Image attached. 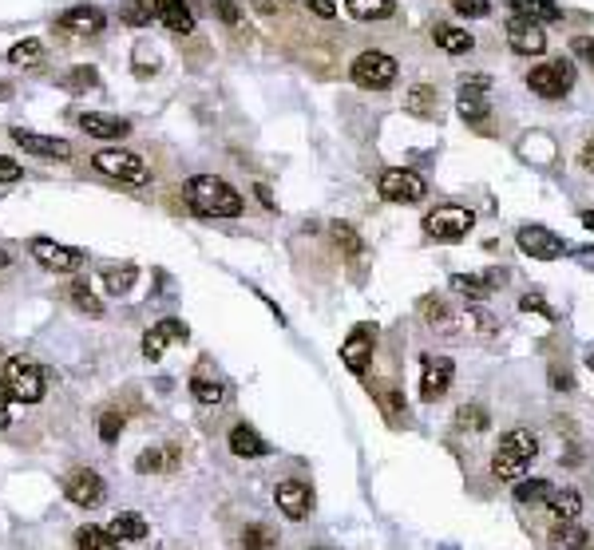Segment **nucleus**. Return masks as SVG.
I'll return each mask as SVG.
<instances>
[{
  "label": "nucleus",
  "instance_id": "obj_18",
  "mask_svg": "<svg viewBox=\"0 0 594 550\" xmlns=\"http://www.w3.org/2000/svg\"><path fill=\"white\" fill-rule=\"evenodd\" d=\"M151 13H155V20L166 28V32H175V36L194 32V8L186 5V0H155Z\"/></svg>",
  "mask_w": 594,
  "mask_h": 550
},
{
  "label": "nucleus",
  "instance_id": "obj_55",
  "mask_svg": "<svg viewBox=\"0 0 594 550\" xmlns=\"http://www.w3.org/2000/svg\"><path fill=\"white\" fill-rule=\"evenodd\" d=\"M254 194H257V198H262V206H266V210H274V198H270V190H266V186H257V190H254Z\"/></svg>",
  "mask_w": 594,
  "mask_h": 550
},
{
  "label": "nucleus",
  "instance_id": "obj_12",
  "mask_svg": "<svg viewBox=\"0 0 594 550\" xmlns=\"http://www.w3.org/2000/svg\"><path fill=\"white\" fill-rule=\"evenodd\" d=\"M274 503L290 523H302L313 511V487L302 483V479H285V483L274 487Z\"/></svg>",
  "mask_w": 594,
  "mask_h": 550
},
{
  "label": "nucleus",
  "instance_id": "obj_40",
  "mask_svg": "<svg viewBox=\"0 0 594 550\" xmlns=\"http://www.w3.org/2000/svg\"><path fill=\"white\" fill-rule=\"evenodd\" d=\"M242 550H277V535L262 523H250L242 531Z\"/></svg>",
  "mask_w": 594,
  "mask_h": 550
},
{
  "label": "nucleus",
  "instance_id": "obj_35",
  "mask_svg": "<svg viewBox=\"0 0 594 550\" xmlns=\"http://www.w3.org/2000/svg\"><path fill=\"white\" fill-rule=\"evenodd\" d=\"M587 546V531L579 523H554L551 527V550H582Z\"/></svg>",
  "mask_w": 594,
  "mask_h": 550
},
{
  "label": "nucleus",
  "instance_id": "obj_21",
  "mask_svg": "<svg viewBox=\"0 0 594 550\" xmlns=\"http://www.w3.org/2000/svg\"><path fill=\"white\" fill-rule=\"evenodd\" d=\"M226 444H230V452L238 459H262V455H270V444H266V439L257 436L250 424H234L230 436H226Z\"/></svg>",
  "mask_w": 594,
  "mask_h": 550
},
{
  "label": "nucleus",
  "instance_id": "obj_30",
  "mask_svg": "<svg viewBox=\"0 0 594 550\" xmlns=\"http://www.w3.org/2000/svg\"><path fill=\"white\" fill-rule=\"evenodd\" d=\"M68 302H72L79 313H87V317H104V302L92 293V285H87L84 277H72V285H68Z\"/></svg>",
  "mask_w": 594,
  "mask_h": 550
},
{
  "label": "nucleus",
  "instance_id": "obj_48",
  "mask_svg": "<svg viewBox=\"0 0 594 550\" xmlns=\"http://www.w3.org/2000/svg\"><path fill=\"white\" fill-rule=\"evenodd\" d=\"M13 424V392H8V384L0 380V432Z\"/></svg>",
  "mask_w": 594,
  "mask_h": 550
},
{
  "label": "nucleus",
  "instance_id": "obj_31",
  "mask_svg": "<svg viewBox=\"0 0 594 550\" xmlns=\"http://www.w3.org/2000/svg\"><path fill=\"white\" fill-rule=\"evenodd\" d=\"M59 87H64V92H72V95L95 92V87H99V72H95L92 64H79V68H72V72L59 76Z\"/></svg>",
  "mask_w": 594,
  "mask_h": 550
},
{
  "label": "nucleus",
  "instance_id": "obj_50",
  "mask_svg": "<svg viewBox=\"0 0 594 550\" xmlns=\"http://www.w3.org/2000/svg\"><path fill=\"white\" fill-rule=\"evenodd\" d=\"M305 8H310V13H317L321 20H333L337 16V0H302Z\"/></svg>",
  "mask_w": 594,
  "mask_h": 550
},
{
  "label": "nucleus",
  "instance_id": "obj_52",
  "mask_svg": "<svg viewBox=\"0 0 594 550\" xmlns=\"http://www.w3.org/2000/svg\"><path fill=\"white\" fill-rule=\"evenodd\" d=\"M582 167H587V171H594V135L587 139V147H582Z\"/></svg>",
  "mask_w": 594,
  "mask_h": 550
},
{
  "label": "nucleus",
  "instance_id": "obj_11",
  "mask_svg": "<svg viewBox=\"0 0 594 550\" xmlns=\"http://www.w3.org/2000/svg\"><path fill=\"white\" fill-rule=\"evenodd\" d=\"M515 242H519V249H523L527 257H535V262H554V257L571 254V246L562 242L559 234H551L547 226H519Z\"/></svg>",
  "mask_w": 594,
  "mask_h": 550
},
{
  "label": "nucleus",
  "instance_id": "obj_29",
  "mask_svg": "<svg viewBox=\"0 0 594 550\" xmlns=\"http://www.w3.org/2000/svg\"><path fill=\"white\" fill-rule=\"evenodd\" d=\"M554 491V487L547 483V479H527L523 475L519 483L511 487V495H515V503H523V507H539V503H547V495Z\"/></svg>",
  "mask_w": 594,
  "mask_h": 550
},
{
  "label": "nucleus",
  "instance_id": "obj_56",
  "mask_svg": "<svg viewBox=\"0 0 594 550\" xmlns=\"http://www.w3.org/2000/svg\"><path fill=\"white\" fill-rule=\"evenodd\" d=\"M579 218H582V226H587V230H590V234H594V210H582V214H579Z\"/></svg>",
  "mask_w": 594,
  "mask_h": 550
},
{
  "label": "nucleus",
  "instance_id": "obj_14",
  "mask_svg": "<svg viewBox=\"0 0 594 550\" xmlns=\"http://www.w3.org/2000/svg\"><path fill=\"white\" fill-rule=\"evenodd\" d=\"M373 348H376V325H353V333L341 341V361L349 373L361 376L373 361Z\"/></svg>",
  "mask_w": 594,
  "mask_h": 550
},
{
  "label": "nucleus",
  "instance_id": "obj_51",
  "mask_svg": "<svg viewBox=\"0 0 594 550\" xmlns=\"http://www.w3.org/2000/svg\"><path fill=\"white\" fill-rule=\"evenodd\" d=\"M20 175H24V167H20L16 158H4V155H0V183H16Z\"/></svg>",
  "mask_w": 594,
  "mask_h": 550
},
{
  "label": "nucleus",
  "instance_id": "obj_26",
  "mask_svg": "<svg viewBox=\"0 0 594 550\" xmlns=\"http://www.w3.org/2000/svg\"><path fill=\"white\" fill-rule=\"evenodd\" d=\"M432 40H436V44H440L448 56H468L472 48H475L472 32H464V28H455V24H436V28H432Z\"/></svg>",
  "mask_w": 594,
  "mask_h": 550
},
{
  "label": "nucleus",
  "instance_id": "obj_38",
  "mask_svg": "<svg viewBox=\"0 0 594 550\" xmlns=\"http://www.w3.org/2000/svg\"><path fill=\"white\" fill-rule=\"evenodd\" d=\"M166 467H175V455L163 452V447H143V452H139V459H135V472H143V475L166 472Z\"/></svg>",
  "mask_w": 594,
  "mask_h": 550
},
{
  "label": "nucleus",
  "instance_id": "obj_36",
  "mask_svg": "<svg viewBox=\"0 0 594 550\" xmlns=\"http://www.w3.org/2000/svg\"><path fill=\"white\" fill-rule=\"evenodd\" d=\"M44 59V40H36V36H28V40H20V44L8 48V64H24V68H32Z\"/></svg>",
  "mask_w": 594,
  "mask_h": 550
},
{
  "label": "nucleus",
  "instance_id": "obj_47",
  "mask_svg": "<svg viewBox=\"0 0 594 550\" xmlns=\"http://www.w3.org/2000/svg\"><path fill=\"white\" fill-rule=\"evenodd\" d=\"M519 309H523V313H539V317H547V321H554V309L543 302L539 293H527V297L519 302Z\"/></svg>",
  "mask_w": 594,
  "mask_h": 550
},
{
  "label": "nucleus",
  "instance_id": "obj_53",
  "mask_svg": "<svg viewBox=\"0 0 594 550\" xmlns=\"http://www.w3.org/2000/svg\"><path fill=\"white\" fill-rule=\"evenodd\" d=\"M571 254L579 257V262L587 266V269H594V249H590V246H587V249H571Z\"/></svg>",
  "mask_w": 594,
  "mask_h": 550
},
{
  "label": "nucleus",
  "instance_id": "obj_4",
  "mask_svg": "<svg viewBox=\"0 0 594 550\" xmlns=\"http://www.w3.org/2000/svg\"><path fill=\"white\" fill-rule=\"evenodd\" d=\"M8 384V392L13 400H24V404H40L44 400V368L32 356H8L4 361V376H0Z\"/></svg>",
  "mask_w": 594,
  "mask_h": 550
},
{
  "label": "nucleus",
  "instance_id": "obj_23",
  "mask_svg": "<svg viewBox=\"0 0 594 550\" xmlns=\"http://www.w3.org/2000/svg\"><path fill=\"white\" fill-rule=\"evenodd\" d=\"M191 396L198 400L202 408H218L226 400V384L218 376H211V368H194V376H191Z\"/></svg>",
  "mask_w": 594,
  "mask_h": 550
},
{
  "label": "nucleus",
  "instance_id": "obj_32",
  "mask_svg": "<svg viewBox=\"0 0 594 550\" xmlns=\"http://www.w3.org/2000/svg\"><path fill=\"white\" fill-rule=\"evenodd\" d=\"M135 277H139V266H131V262H123V266H107V269H104V285H107V293H112V297L131 293Z\"/></svg>",
  "mask_w": 594,
  "mask_h": 550
},
{
  "label": "nucleus",
  "instance_id": "obj_8",
  "mask_svg": "<svg viewBox=\"0 0 594 550\" xmlns=\"http://www.w3.org/2000/svg\"><path fill=\"white\" fill-rule=\"evenodd\" d=\"M527 87L543 99H562L574 87V64L571 59H551V64H539L527 76Z\"/></svg>",
  "mask_w": 594,
  "mask_h": 550
},
{
  "label": "nucleus",
  "instance_id": "obj_6",
  "mask_svg": "<svg viewBox=\"0 0 594 550\" xmlns=\"http://www.w3.org/2000/svg\"><path fill=\"white\" fill-rule=\"evenodd\" d=\"M92 167L99 175L107 178H119V183H131V186H143L147 178H151V171H147V163L131 151H123V147H104V151H95Z\"/></svg>",
  "mask_w": 594,
  "mask_h": 550
},
{
  "label": "nucleus",
  "instance_id": "obj_34",
  "mask_svg": "<svg viewBox=\"0 0 594 550\" xmlns=\"http://www.w3.org/2000/svg\"><path fill=\"white\" fill-rule=\"evenodd\" d=\"M353 20H389L396 13L392 0H345Z\"/></svg>",
  "mask_w": 594,
  "mask_h": 550
},
{
  "label": "nucleus",
  "instance_id": "obj_25",
  "mask_svg": "<svg viewBox=\"0 0 594 550\" xmlns=\"http://www.w3.org/2000/svg\"><path fill=\"white\" fill-rule=\"evenodd\" d=\"M147 531H151V527H147V518L139 515V511H123V515H115V518H112V527H107V535L119 538V543H143Z\"/></svg>",
  "mask_w": 594,
  "mask_h": 550
},
{
  "label": "nucleus",
  "instance_id": "obj_24",
  "mask_svg": "<svg viewBox=\"0 0 594 550\" xmlns=\"http://www.w3.org/2000/svg\"><path fill=\"white\" fill-rule=\"evenodd\" d=\"M547 507H551L554 523H579V515H582V495L574 491V487H554V491L547 495Z\"/></svg>",
  "mask_w": 594,
  "mask_h": 550
},
{
  "label": "nucleus",
  "instance_id": "obj_33",
  "mask_svg": "<svg viewBox=\"0 0 594 550\" xmlns=\"http://www.w3.org/2000/svg\"><path fill=\"white\" fill-rule=\"evenodd\" d=\"M491 282L488 277H468V274H455L452 277V293H460L464 302H488L491 297Z\"/></svg>",
  "mask_w": 594,
  "mask_h": 550
},
{
  "label": "nucleus",
  "instance_id": "obj_16",
  "mask_svg": "<svg viewBox=\"0 0 594 550\" xmlns=\"http://www.w3.org/2000/svg\"><path fill=\"white\" fill-rule=\"evenodd\" d=\"M175 341H191V329H186L178 317H166V321H158V325H151L143 333V356L147 361H158V356L166 353V345H175Z\"/></svg>",
  "mask_w": 594,
  "mask_h": 550
},
{
  "label": "nucleus",
  "instance_id": "obj_41",
  "mask_svg": "<svg viewBox=\"0 0 594 550\" xmlns=\"http://www.w3.org/2000/svg\"><path fill=\"white\" fill-rule=\"evenodd\" d=\"M119 16L127 20V24L131 28H143V24H151V5H147V0H123V5H119Z\"/></svg>",
  "mask_w": 594,
  "mask_h": 550
},
{
  "label": "nucleus",
  "instance_id": "obj_9",
  "mask_svg": "<svg viewBox=\"0 0 594 550\" xmlns=\"http://www.w3.org/2000/svg\"><path fill=\"white\" fill-rule=\"evenodd\" d=\"M376 190H381L384 203H420L424 194H428V183H424L416 171H400V167H392V171H381L376 178Z\"/></svg>",
  "mask_w": 594,
  "mask_h": 550
},
{
  "label": "nucleus",
  "instance_id": "obj_27",
  "mask_svg": "<svg viewBox=\"0 0 594 550\" xmlns=\"http://www.w3.org/2000/svg\"><path fill=\"white\" fill-rule=\"evenodd\" d=\"M515 16H527L535 24H559L562 20V8L554 0H511Z\"/></svg>",
  "mask_w": 594,
  "mask_h": 550
},
{
  "label": "nucleus",
  "instance_id": "obj_49",
  "mask_svg": "<svg viewBox=\"0 0 594 550\" xmlns=\"http://www.w3.org/2000/svg\"><path fill=\"white\" fill-rule=\"evenodd\" d=\"M571 48H574V56L587 59V64L594 68V40H590V36H574V40H571Z\"/></svg>",
  "mask_w": 594,
  "mask_h": 550
},
{
  "label": "nucleus",
  "instance_id": "obj_20",
  "mask_svg": "<svg viewBox=\"0 0 594 550\" xmlns=\"http://www.w3.org/2000/svg\"><path fill=\"white\" fill-rule=\"evenodd\" d=\"M13 139H16V147H24L28 155H40V158H72V147H68L64 139L36 135V131H24V127H13Z\"/></svg>",
  "mask_w": 594,
  "mask_h": 550
},
{
  "label": "nucleus",
  "instance_id": "obj_22",
  "mask_svg": "<svg viewBox=\"0 0 594 550\" xmlns=\"http://www.w3.org/2000/svg\"><path fill=\"white\" fill-rule=\"evenodd\" d=\"M79 127H84L92 139H123L131 131V123L119 115H104V112H84L79 115Z\"/></svg>",
  "mask_w": 594,
  "mask_h": 550
},
{
  "label": "nucleus",
  "instance_id": "obj_43",
  "mask_svg": "<svg viewBox=\"0 0 594 550\" xmlns=\"http://www.w3.org/2000/svg\"><path fill=\"white\" fill-rule=\"evenodd\" d=\"M409 107H412V115H432L436 92H432V87H412V92H409Z\"/></svg>",
  "mask_w": 594,
  "mask_h": 550
},
{
  "label": "nucleus",
  "instance_id": "obj_2",
  "mask_svg": "<svg viewBox=\"0 0 594 550\" xmlns=\"http://www.w3.org/2000/svg\"><path fill=\"white\" fill-rule=\"evenodd\" d=\"M186 203H191V210L194 214H202V218H238L246 210L242 194L218 175L186 178Z\"/></svg>",
  "mask_w": 594,
  "mask_h": 550
},
{
  "label": "nucleus",
  "instance_id": "obj_5",
  "mask_svg": "<svg viewBox=\"0 0 594 550\" xmlns=\"http://www.w3.org/2000/svg\"><path fill=\"white\" fill-rule=\"evenodd\" d=\"M349 76H353L356 87H364V92H389V87L396 84V76H400V68H396L392 56L373 52V48H369V52H361L353 59Z\"/></svg>",
  "mask_w": 594,
  "mask_h": 550
},
{
  "label": "nucleus",
  "instance_id": "obj_57",
  "mask_svg": "<svg viewBox=\"0 0 594 550\" xmlns=\"http://www.w3.org/2000/svg\"><path fill=\"white\" fill-rule=\"evenodd\" d=\"M0 269H8V254H4V246H0Z\"/></svg>",
  "mask_w": 594,
  "mask_h": 550
},
{
  "label": "nucleus",
  "instance_id": "obj_13",
  "mask_svg": "<svg viewBox=\"0 0 594 550\" xmlns=\"http://www.w3.org/2000/svg\"><path fill=\"white\" fill-rule=\"evenodd\" d=\"M452 380H455V365L448 356H432V353L420 356V400H428V404L440 400L452 388Z\"/></svg>",
  "mask_w": 594,
  "mask_h": 550
},
{
  "label": "nucleus",
  "instance_id": "obj_39",
  "mask_svg": "<svg viewBox=\"0 0 594 550\" xmlns=\"http://www.w3.org/2000/svg\"><path fill=\"white\" fill-rule=\"evenodd\" d=\"M76 546L79 550H119V538H112L107 531H99V527H79Z\"/></svg>",
  "mask_w": 594,
  "mask_h": 550
},
{
  "label": "nucleus",
  "instance_id": "obj_46",
  "mask_svg": "<svg viewBox=\"0 0 594 550\" xmlns=\"http://www.w3.org/2000/svg\"><path fill=\"white\" fill-rule=\"evenodd\" d=\"M211 8H214V16L222 20V24H230V28L242 24V16H238V5H234V0H211Z\"/></svg>",
  "mask_w": 594,
  "mask_h": 550
},
{
  "label": "nucleus",
  "instance_id": "obj_17",
  "mask_svg": "<svg viewBox=\"0 0 594 550\" xmlns=\"http://www.w3.org/2000/svg\"><path fill=\"white\" fill-rule=\"evenodd\" d=\"M508 44H511V52H519V56H543V52H547L543 24H535V20H527V16H511L508 20Z\"/></svg>",
  "mask_w": 594,
  "mask_h": 550
},
{
  "label": "nucleus",
  "instance_id": "obj_15",
  "mask_svg": "<svg viewBox=\"0 0 594 550\" xmlns=\"http://www.w3.org/2000/svg\"><path fill=\"white\" fill-rule=\"evenodd\" d=\"M488 92H491V79L488 76H468L460 84V95H455V107H460V115L468 119V123H480L483 115H488Z\"/></svg>",
  "mask_w": 594,
  "mask_h": 550
},
{
  "label": "nucleus",
  "instance_id": "obj_28",
  "mask_svg": "<svg viewBox=\"0 0 594 550\" xmlns=\"http://www.w3.org/2000/svg\"><path fill=\"white\" fill-rule=\"evenodd\" d=\"M420 313H424V321L432 325V333H455V313L440 302V297H424Z\"/></svg>",
  "mask_w": 594,
  "mask_h": 550
},
{
  "label": "nucleus",
  "instance_id": "obj_59",
  "mask_svg": "<svg viewBox=\"0 0 594 550\" xmlns=\"http://www.w3.org/2000/svg\"><path fill=\"white\" fill-rule=\"evenodd\" d=\"M313 550H329V546H313Z\"/></svg>",
  "mask_w": 594,
  "mask_h": 550
},
{
  "label": "nucleus",
  "instance_id": "obj_45",
  "mask_svg": "<svg viewBox=\"0 0 594 550\" xmlns=\"http://www.w3.org/2000/svg\"><path fill=\"white\" fill-rule=\"evenodd\" d=\"M452 8H455L460 16H468V20H483V16L491 13L488 0H452Z\"/></svg>",
  "mask_w": 594,
  "mask_h": 550
},
{
  "label": "nucleus",
  "instance_id": "obj_19",
  "mask_svg": "<svg viewBox=\"0 0 594 550\" xmlns=\"http://www.w3.org/2000/svg\"><path fill=\"white\" fill-rule=\"evenodd\" d=\"M104 24H107L104 13L92 8V5L68 8V13L56 20V28H59V32H68V36H99V32H104Z\"/></svg>",
  "mask_w": 594,
  "mask_h": 550
},
{
  "label": "nucleus",
  "instance_id": "obj_42",
  "mask_svg": "<svg viewBox=\"0 0 594 550\" xmlns=\"http://www.w3.org/2000/svg\"><path fill=\"white\" fill-rule=\"evenodd\" d=\"M333 238H337V246H341L345 254H353V257L364 249V242L356 238V230H353L349 222H333Z\"/></svg>",
  "mask_w": 594,
  "mask_h": 550
},
{
  "label": "nucleus",
  "instance_id": "obj_1",
  "mask_svg": "<svg viewBox=\"0 0 594 550\" xmlns=\"http://www.w3.org/2000/svg\"><path fill=\"white\" fill-rule=\"evenodd\" d=\"M535 459H539V436L531 428H511V432L500 436L491 452V475L503 479V483H519Z\"/></svg>",
  "mask_w": 594,
  "mask_h": 550
},
{
  "label": "nucleus",
  "instance_id": "obj_37",
  "mask_svg": "<svg viewBox=\"0 0 594 550\" xmlns=\"http://www.w3.org/2000/svg\"><path fill=\"white\" fill-rule=\"evenodd\" d=\"M491 419H488V408L483 404H460L455 408V428L460 432H483Z\"/></svg>",
  "mask_w": 594,
  "mask_h": 550
},
{
  "label": "nucleus",
  "instance_id": "obj_10",
  "mask_svg": "<svg viewBox=\"0 0 594 550\" xmlns=\"http://www.w3.org/2000/svg\"><path fill=\"white\" fill-rule=\"evenodd\" d=\"M32 257L44 269H52V274H79L84 262H87L84 249L59 246V242H52V238H32Z\"/></svg>",
  "mask_w": 594,
  "mask_h": 550
},
{
  "label": "nucleus",
  "instance_id": "obj_54",
  "mask_svg": "<svg viewBox=\"0 0 594 550\" xmlns=\"http://www.w3.org/2000/svg\"><path fill=\"white\" fill-rule=\"evenodd\" d=\"M551 384H554V388H571V376H567V373H559V368H554V373H551Z\"/></svg>",
  "mask_w": 594,
  "mask_h": 550
},
{
  "label": "nucleus",
  "instance_id": "obj_58",
  "mask_svg": "<svg viewBox=\"0 0 594 550\" xmlns=\"http://www.w3.org/2000/svg\"><path fill=\"white\" fill-rule=\"evenodd\" d=\"M587 368H590V373H594V348H590V353H587Z\"/></svg>",
  "mask_w": 594,
  "mask_h": 550
},
{
  "label": "nucleus",
  "instance_id": "obj_3",
  "mask_svg": "<svg viewBox=\"0 0 594 550\" xmlns=\"http://www.w3.org/2000/svg\"><path fill=\"white\" fill-rule=\"evenodd\" d=\"M424 234L432 238V242H464V238L472 234V226H475V210L468 206H460V203H444V206H436L424 214Z\"/></svg>",
  "mask_w": 594,
  "mask_h": 550
},
{
  "label": "nucleus",
  "instance_id": "obj_44",
  "mask_svg": "<svg viewBox=\"0 0 594 550\" xmlns=\"http://www.w3.org/2000/svg\"><path fill=\"white\" fill-rule=\"evenodd\" d=\"M119 436H123V416H119V412L99 416V439H104V444H115Z\"/></svg>",
  "mask_w": 594,
  "mask_h": 550
},
{
  "label": "nucleus",
  "instance_id": "obj_7",
  "mask_svg": "<svg viewBox=\"0 0 594 550\" xmlns=\"http://www.w3.org/2000/svg\"><path fill=\"white\" fill-rule=\"evenodd\" d=\"M64 499L76 507H84V511H95V507H104L107 499V483L104 475L92 472V467H76V472L64 475Z\"/></svg>",
  "mask_w": 594,
  "mask_h": 550
}]
</instances>
